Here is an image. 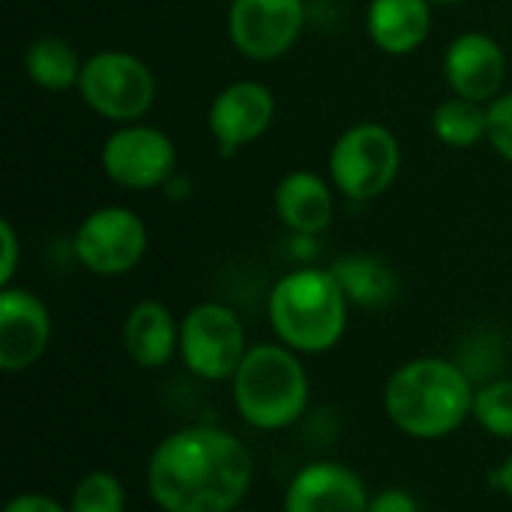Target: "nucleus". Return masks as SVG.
<instances>
[{"label": "nucleus", "instance_id": "f257e3e1", "mask_svg": "<svg viewBox=\"0 0 512 512\" xmlns=\"http://www.w3.org/2000/svg\"><path fill=\"white\" fill-rule=\"evenodd\" d=\"M249 447L216 426H186L162 438L147 462V492L162 512H231L252 486Z\"/></svg>", "mask_w": 512, "mask_h": 512}, {"label": "nucleus", "instance_id": "f03ea898", "mask_svg": "<svg viewBox=\"0 0 512 512\" xmlns=\"http://www.w3.org/2000/svg\"><path fill=\"white\" fill-rule=\"evenodd\" d=\"M474 408L471 375L447 357H417L399 366L384 387L390 423L417 441H438L462 429Z\"/></svg>", "mask_w": 512, "mask_h": 512}, {"label": "nucleus", "instance_id": "7ed1b4c3", "mask_svg": "<svg viewBox=\"0 0 512 512\" xmlns=\"http://www.w3.org/2000/svg\"><path fill=\"white\" fill-rule=\"evenodd\" d=\"M348 306L339 279L324 267H297L276 279L267 297V318L282 345L303 354L333 351L348 330Z\"/></svg>", "mask_w": 512, "mask_h": 512}, {"label": "nucleus", "instance_id": "20e7f679", "mask_svg": "<svg viewBox=\"0 0 512 512\" xmlns=\"http://www.w3.org/2000/svg\"><path fill=\"white\" fill-rule=\"evenodd\" d=\"M240 420L258 432H282L309 408V375L297 351L282 342L252 345L231 378Z\"/></svg>", "mask_w": 512, "mask_h": 512}, {"label": "nucleus", "instance_id": "39448f33", "mask_svg": "<svg viewBox=\"0 0 512 512\" xmlns=\"http://www.w3.org/2000/svg\"><path fill=\"white\" fill-rule=\"evenodd\" d=\"M75 90L96 117L123 126L141 120L153 108L156 75L138 54L123 48H102L84 57Z\"/></svg>", "mask_w": 512, "mask_h": 512}, {"label": "nucleus", "instance_id": "423d86ee", "mask_svg": "<svg viewBox=\"0 0 512 512\" xmlns=\"http://www.w3.org/2000/svg\"><path fill=\"white\" fill-rule=\"evenodd\" d=\"M333 186L351 201L381 198L399 177L402 144L384 123L360 120L348 126L327 156Z\"/></svg>", "mask_w": 512, "mask_h": 512}, {"label": "nucleus", "instance_id": "0eeeda50", "mask_svg": "<svg viewBox=\"0 0 512 512\" xmlns=\"http://www.w3.org/2000/svg\"><path fill=\"white\" fill-rule=\"evenodd\" d=\"M150 246L144 219L120 204L90 210L72 237L75 261L93 276H126L132 273Z\"/></svg>", "mask_w": 512, "mask_h": 512}, {"label": "nucleus", "instance_id": "6e6552de", "mask_svg": "<svg viewBox=\"0 0 512 512\" xmlns=\"http://www.w3.org/2000/svg\"><path fill=\"white\" fill-rule=\"evenodd\" d=\"M246 330L225 303H198L180 321L183 366L201 381H231L246 357Z\"/></svg>", "mask_w": 512, "mask_h": 512}, {"label": "nucleus", "instance_id": "1a4fd4ad", "mask_svg": "<svg viewBox=\"0 0 512 512\" xmlns=\"http://www.w3.org/2000/svg\"><path fill=\"white\" fill-rule=\"evenodd\" d=\"M99 165L114 186L129 192H150L171 183L177 168V147L159 126L135 120L117 126L105 138Z\"/></svg>", "mask_w": 512, "mask_h": 512}, {"label": "nucleus", "instance_id": "9d476101", "mask_svg": "<svg viewBox=\"0 0 512 512\" xmlns=\"http://www.w3.org/2000/svg\"><path fill=\"white\" fill-rule=\"evenodd\" d=\"M306 15V0H231L228 39L249 60H279L297 45Z\"/></svg>", "mask_w": 512, "mask_h": 512}, {"label": "nucleus", "instance_id": "9b49d317", "mask_svg": "<svg viewBox=\"0 0 512 512\" xmlns=\"http://www.w3.org/2000/svg\"><path fill=\"white\" fill-rule=\"evenodd\" d=\"M276 117V96L264 81L240 78L222 87L207 108V129L222 156L255 144Z\"/></svg>", "mask_w": 512, "mask_h": 512}, {"label": "nucleus", "instance_id": "f8f14e48", "mask_svg": "<svg viewBox=\"0 0 512 512\" xmlns=\"http://www.w3.org/2000/svg\"><path fill=\"white\" fill-rule=\"evenodd\" d=\"M51 345V312L27 288L0 291V369L15 375L36 366Z\"/></svg>", "mask_w": 512, "mask_h": 512}, {"label": "nucleus", "instance_id": "ddd939ff", "mask_svg": "<svg viewBox=\"0 0 512 512\" xmlns=\"http://www.w3.org/2000/svg\"><path fill=\"white\" fill-rule=\"evenodd\" d=\"M441 69L453 96H465V99L489 105L495 96L504 93L507 54L495 36L468 30V33H459L447 45Z\"/></svg>", "mask_w": 512, "mask_h": 512}, {"label": "nucleus", "instance_id": "4468645a", "mask_svg": "<svg viewBox=\"0 0 512 512\" xmlns=\"http://www.w3.org/2000/svg\"><path fill=\"white\" fill-rule=\"evenodd\" d=\"M369 501L366 483L348 465L309 462L291 477L282 512H369Z\"/></svg>", "mask_w": 512, "mask_h": 512}, {"label": "nucleus", "instance_id": "2eb2a0df", "mask_svg": "<svg viewBox=\"0 0 512 512\" xmlns=\"http://www.w3.org/2000/svg\"><path fill=\"white\" fill-rule=\"evenodd\" d=\"M273 207H276L279 222L297 237L324 234L336 213L330 183L309 168H294L276 183Z\"/></svg>", "mask_w": 512, "mask_h": 512}, {"label": "nucleus", "instance_id": "dca6fc26", "mask_svg": "<svg viewBox=\"0 0 512 512\" xmlns=\"http://www.w3.org/2000/svg\"><path fill=\"white\" fill-rule=\"evenodd\" d=\"M432 9L429 0H369L366 33L381 54L408 57L429 39Z\"/></svg>", "mask_w": 512, "mask_h": 512}, {"label": "nucleus", "instance_id": "f3484780", "mask_svg": "<svg viewBox=\"0 0 512 512\" xmlns=\"http://www.w3.org/2000/svg\"><path fill=\"white\" fill-rule=\"evenodd\" d=\"M123 348L138 369H162L180 354V324L159 300H141L123 321Z\"/></svg>", "mask_w": 512, "mask_h": 512}, {"label": "nucleus", "instance_id": "a211bd4d", "mask_svg": "<svg viewBox=\"0 0 512 512\" xmlns=\"http://www.w3.org/2000/svg\"><path fill=\"white\" fill-rule=\"evenodd\" d=\"M333 276L339 279L345 297L363 309H381L396 297V273L387 261L375 258V255H342L336 258V264L330 267Z\"/></svg>", "mask_w": 512, "mask_h": 512}, {"label": "nucleus", "instance_id": "6ab92c4d", "mask_svg": "<svg viewBox=\"0 0 512 512\" xmlns=\"http://www.w3.org/2000/svg\"><path fill=\"white\" fill-rule=\"evenodd\" d=\"M84 69V57L63 36H39L24 48V72L27 78L48 93H63L78 87Z\"/></svg>", "mask_w": 512, "mask_h": 512}, {"label": "nucleus", "instance_id": "aec40b11", "mask_svg": "<svg viewBox=\"0 0 512 512\" xmlns=\"http://www.w3.org/2000/svg\"><path fill=\"white\" fill-rule=\"evenodd\" d=\"M486 129H489V111L483 102L465 96H447L432 111V132L444 147L471 150L480 141H486Z\"/></svg>", "mask_w": 512, "mask_h": 512}, {"label": "nucleus", "instance_id": "412c9836", "mask_svg": "<svg viewBox=\"0 0 512 512\" xmlns=\"http://www.w3.org/2000/svg\"><path fill=\"white\" fill-rule=\"evenodd\" d=\"M471 417L495 438H512V378H495L474 390Z\"/></svg>", "mask_w": 512, "mask_h": 512}, {"label": "nucleus", "instance_id": "4be33fe9", "mask_svg": "<svg viewBox=\"0 0 512 512\" xmlns=\"http://www.w3.org/2000/svg\"><path fill=\"white\" fill-rule=\"evenodd\" d=\"M69 512H126V489L111 471H90L69 495Z\"/></svg>", "mask_w": 512, "mask_h": 512}, {"label": "nucleus", "instance_id": "5701e85b", "mask_svg": "<svg viewBox=\"0 0 512 512\" xmlns=\"http://www.w3.org/2000/svg\"><path fill=\"white\" fill-rule=\"evenodd\" d=\"M489 129H486V141L492 144V150L512 165V90H504L501 96H495L489 105Z\"/></svg>", "mask_w": 512, "mask_h": 512}, {"label": "nucleus", "instance_id": "b1692460", "mask_svg": "<svg viewBox=\"0 0 512 512\" xmlns=\"http://www.w3.org/2000/svg\"><path fill=\"white\" fill-rule=\"evenodd\" d=\"M0 288H9L15 273H18V261H21V243H18V231L9 219L0 222Z\"/></svg>", "mask_w": 512, "mask_h": 512}, {"label": "nucleus", "instance_id": "393cba45", "mask_svg": "<svg viewBox=\"0 0 512 512\" xmlns=\"http://www.w3.org/2000/svg\"><path fill=\"white\" fill-rule=\"evenodd\" d=\"M369 512H420L417 501L405 489H384L369 501Z\"/></svg>", "mask_w": 512, "mask_h": 512}, {"label": "nucleus", "instance_id": "a878e982", "mask_svg": "<svg viewBox=\"0 0 512 512\" xmlns=\"http://www.w3.org/2000/svg\"><path fill=\"white\" fill-rule=\"evenodd\" d=\"M3 512H69V507L57 504L54 498L48 495H39V492H24V495H15Z\"/></svg>", "mask_w": 512, "mask_h": 512}, {"label": "nucleus", "instance_id": "bb28decb", "mask_svg": "<svg viewBox=\"0 0 512 512\" xmlns=\"http://www.w3.org/2000/svg\"><path fill=\"white\" fill-rule=\"evenodd\" d=\"M495 483H498V489L512 501V453L507 456V462L495 471Z\"/></svg>", "mask_w": 512, "mask_h": 512}, {"label": "nucleus", "instance_id": "cd10ccee", "mask_svg": "<svg viewBox=\"0 0 512 512\" xmlns=\"http://www.w3.org/2000/svg\"><path fill=\"white\" fill-rule=\"evenodd\" d=\"M432 6H456V3H462V0H429Z\"/></svg>", "mask_w": 512, "mask_h": 512}, {"label": "nucleus", "instance_id": "c85d7f7f", "mask_svg": "<svg viewBox=\"0 0 512 512\" xmlns=\"http://www.w3.org/2000/svg\"><path fill=\"white\" fill-rule=\"evenodd\" d=\"M231 512H252V510H243V507H237V510H231Z\"/></svg>", "mask_w": 512, "mask_h": 512}]
</instances>
